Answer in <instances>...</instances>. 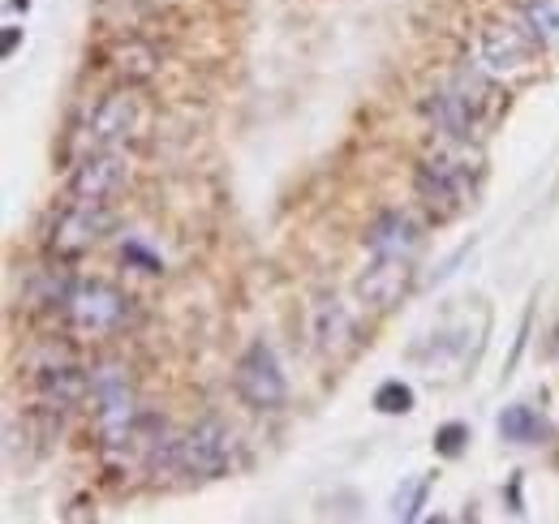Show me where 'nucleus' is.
Wrapping results in <instances>:
<instances>
[{
    "mask_svg": "<svg viewBox=\"0 0 559 524\" xmlns=\"http://www.w3.org/2000/svg\"><path fill=\"white\" fill-rule=\"evenodd\" d=\"M504 108H508V91L486 69H456L422 104L426 121L448 142H482L491 134V125L504 116Z\"/></svg>",
    "mask_w": 559,
    "mask_h": 524,
    "instance_id": "obj_1",
    "label": "nucleus"
},
{
    "mask_svg": "<svg viewBox=\"0 0 559 524\" xmlns=\"http://www.w3.org/2000/svg\"><path fill=\"white\" fill-rule=\"evenodd\" d=\"M478 185H482V155L478 142H452L448 151H435L422 159L413 189H418L422 207L435 220H456L461 211H469L478 202Z\"/></svg>",
    "mask_w": 559,
    "mask_h": 524,
    "instance_id": "obj_2",
    "label": "nucleus"
},
{
    "mask_svg": "<svg viewBox=\"0 0 559 524\" xmlns=\"http://www.w3.org/2000/svg\"><path fill=\"white\" fill-rule=\"evenodd\" d=\"M473 310H478V305H473ZM473 310L448 314L430 336H422V344H413L409 357L430 383H452V378H461L473 361H478L482 344H486V327H491V314H482L478 323L469 327Z\"/></svg>",
    "mask_w": 559,
    "mask_h": 524,
    "instance_id": "obj_3",
    "label": "nucleus"
},
{
    "mask_svg": "<svg viewBox=\"0 0 559 524\" xmlns=\"http://www.w3.org/2000/svg\"><path fill=\"white\" fill-rule=\"evenodd\" d=\"M237 464V434L224 421H198L172 443V469L185 473L190 482H215V477H228Z\"/></svg>",
    "mask_w": 559,
    "mask_h": 524,
    "instance_id": "obj_4",
    "label": "nucleus"
},
{
    "mask_svg": "<svg viewBox=\"0 0 559 524\" xmlns=\"http://www.w3.org/2000/svg\"><path fill=\"white\" fill-rule=\"evenodd\" d=\"M91 404H95V430L104 451H125L142 417L134 409V387H129L121 366L91 370Z\"/></svg>",
    "mask_w": 559,
    "mask_h": 524,
    "instance_id": "obj_5",
    "label": "nucleus"
},
{
    "mask_svg": "<svg viewBox=\"0 0 559 524\" xmlns=\"http://www.w3.org/2000/svg\"><path fill=\"white\" fill-rule=\"evenodd\" d=\"M61 314L82 336H112V331L129 323V297L104 280H78L69 284Z\"/></svg>",
    "mask_w": 559,
    "mask_h": 524,
    "instance_id": "obj_6",
    "label": "nucleus"
},
{
    "mask_svg": "<svg viewBox=\"0 0 559 524\" xmlns=\"http://www.w3.org/2000/svg\"><path fill=\"white\" fill-rule=\"evenodd\" d=\"M542 52V39L534 35V26H529L525 18H508V22H491L482 31V69L486 74H495L499 82L504 78H521L534 69Z\"/></svg>",
    "mask_w": 559,
    "mask_h": 524,
    "instance_id": "obj_7",
    "label": "nucleus"
},
{
    "mask_svg": "<svg viewBox=\"0 0 559 524\" xmlns=\"http://www.w3.org/2000/svg\"><path fill=\"white\" fill-rule=\"evenodd\" d=\"M142 129V104L134 91H112L95 104L82 125V155L86 151H129Z\"/></svg>",
    "mask_w": 559,
    "mask_h": 524,
    "instance_id": "obj_8",
    "label": "nucleus"
},
{
    "mask_svg": "<svg viewBox=\"0 0 559 524\" xmlns=\"http://www.w3.org/2000/svg\"><path fill=\"white\" fill-rule=\"evenodd\" d=\"M233 387L250 409H280V404L289 400V378H284L271 344H263V340H254L246 353H241L237 370H233Z\"/></svg>",
    "mask_w": 559,
    "mask_h": 524,
    "instance_id": "obj_9",
    "label": "nucleus"
},
{
    "mask_svg": "<svg viewBox=\"0 0 559 524\" xmlns=\"http://www.w3.org/2000/svg\"><path fill=\"white\" fill-rule=\"evenodd\" d=\"M125 181H129V151H86L78 155L74 177H69V198L112 207V198L125 189Z\"/></svg>",
    "mask_w": 559,
    "mask_h": 524,
    "instance_id": "obj_10",
    "label": "nucleus"
},
{
    "mask_svg": "<svg viewBox=\"0 0 559 524\" xmlns=\"http://www.w3.org/2000/svg\"><path fill=\"white\" fill-rule=\"evenodd\" d=\"M112 220V207H104V202H78V198H69V207L56 215V224H52V254L56 258H78L86 254L91 245L99 241V232L108 228Z\"/></svg>",
    "mask_w": 559,
    "mask_h": 524,
    "instance_id": "obj_11",
    "label": "nucleus"
},
{
    "mask_svg": "<svg viewBox=\"0 0 559 524\" xmlns=\"http://www.w3.org/2000/svg\"><path fill=\"white\" fill-rule=\"evenodd\" d=\"M413 284V258L400 254H370V267L357 275V301L370 305L375 314H387L409 293Z\"/></svg>",
    "mask_w": 559,
    "mask_h": 524,
    "instance_id": "obj_12",
    "label": "nucleus"
},
{
    "mask_svg": "<svg viewBox=\"0 0 559 524\" xmlns=\"http://www.w3.org/2000/svg\"><path fill=\"white\" fill-rule=\"evenodd\" d=\"M91 396V374L78 366H43L39 370V409L43 413H69Z\"/></svg>",
    "mask_w": 559,
    "mask_h": 524,
    "instance_id": "obj_13",
    "label": "nucleus"
},
{
    "mask_svg": "<svg viewBox=\"0 0 559 524\" xmlns=\"http://www.w3.org/2000/svg\"><path fill=\"white\" fill-rule=\"evenodd\" d=\"M366 250L370 254H400V258H413L422 250V224L413 220L409 211H387L379 215L366 232Z\"/></svg>",
    "mask_w": 559,
    "mask_h": 524,
    "instance_id": "obj_14",
    "label": "nucleus"
},
{
    "mask_svg": "<svg viewBox=\"0 0 559 524\" xmlns=\"http://www.w3.org/2000/svg\"><path fill=\"white\" fill-rule=\"evenodd\" d=\"M314 344H319V353L332 357V361L349 357L357 348V323L336 297L323 301L319 310H314Z\"/></svg>",
    "mask_w": 559,
    "mask_h": 524,
    "instance_id": "obj_15",
    "label": "nucleus"
},
{
    "mask_svg": "<svg viewBox=\"0 0 559 524\" xmlns=\"http://www.w3.org/2000/svg\"><path fill=\"white\" fill-rule=\"evenodd\" d=\"M499 439L512 443V447H529V443H542L547 439V421L534 404H508L504 413H499Z\"/></svg>",
    "mask_w": 559,
    "mask_h": 524,
    "instance_id": "obj_16",
    "label": "nucleus"
},
{
    "mask_svg": "<svg viewBox=\"0 0 559 524\" xmlns=\"http://www.w3.org/2000/svg\"><path fill=\"white\" fill-rule=\"evenodd\" d=\"M521 18L534 26L542 48H559V0H525Z\"/></svg>",
    "mask_w": 559,
    "mask_h": 524,
    "instance_id": "obj_17",
    "label": "nucleus"
},
{
    "mask_svg": "<svg viewBox=\"0 0 559 524\" xmlns=\"http://www.w3.org/2000/svg\"><path fill=\"white\" fill-rule=\"evenodd\" d=\"M375 409L383 417H405V413H413V387L400 383V378H387V383H379V391H375Z\"/></svg>",
    "mask_w": 559,
    "mask_h": 524,
    "instance_id": "obj_18",
    "label": "nucleus"
},
{
    "mask_svg": "<svg viewBox=\"0 0 559 524\" xmlns=\"http://www.w3.org/2000/svg\"><path fill=\"white\" fill-rule=\"evenodd\" d=\"M465 447H469V426H461V421H448V426L435 430V456L456 460L465 456Z\"/></svg>",
    "mask_w": 559,
    "mask_h": 524,
    "instance_id": "obj_19",
    "label": "nucleus"
},
{
    "mask_svg": "<svg viewBox=\"0 0 559 524\" xmlns=\"http://www.w3.org/2000/svg\"><path fill=\"white\" fill-rule=\"evenodd\" d=\"M430 482L435 477H422V482H413L396 494V507H392V516L396 520H418L422 516V503H426V494H430Z\"/></svg>",
    "mask_w": 559,
    "mask_h": 524,
    "instance_id": "obj_20",
    "label": "nucleus"
},
{
    "mask_svg": "<svg viewBox=\"0 0 559 524\" xmlns=\"http://www.w3.org/2000/svg\"><path fill=\"white\" fill-rule=\"evenodd\" d=\"M121 258H125V262H138V271H160V267H164V262L155 258L151 250H142L138 241H125V250H121Z\"/></svg>",
    "mask_w": 559,
    "mask_h": 524,
    "instance_id": "obj_21",
    "label": "nucleus"
},
{
    "mask_svg": "<svg viewBox=\"0 0 559 524\" xmlns=\"http://www.w3.org/2000/svg\"><path fill=\"white\" fill-rule=\"evenodd\" d=\"M18 48H22V26H5V39H0V56L9 61V56L18 52Z\"/></svg>",
    "mask_w": 559,
    "mask_h": 524,
    "instance_id": "obj_22",
    "label": "nucleus"
},
{
    "mask_svg": "<svg viewBox=\"0 0 559 524\" xmlns=\"http://www.w3.org/2000/svg\"><path fill=\"white\" fill-rule=\"evenodd\" d=\"M555 336H559V327H555ZM547 357H559V340H551V344H547Z\"/></svg>",
    "mask_w": 559,
    "mask_h": 524,
    "instance_id": "obj_23",
    "label": "nucleus"
},
{
    "mask_svg": "<svg viewBox=\"0 0 559 524\" xmlns=\"http://www.w3.org/2000/svg\"><path fill=\"white\" fill-rule=\"evenodd\" d=\"M9 9H22L26 13V9H31V0H9Z\"/></svg>",
    "mask_w": 559,
    "mask_h": 524,
    "instance_id": "obj_24",
    "label": "nucleus"
}]
</instances>
